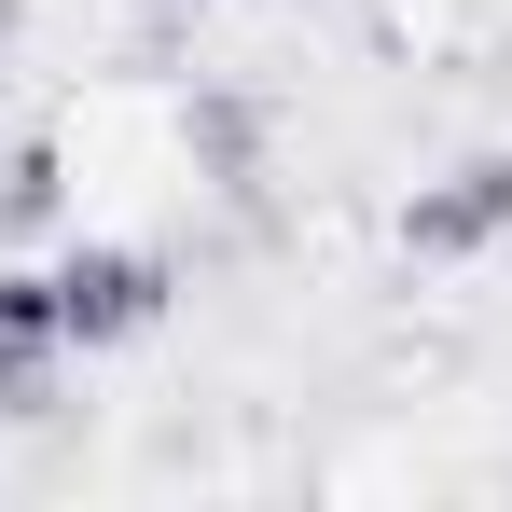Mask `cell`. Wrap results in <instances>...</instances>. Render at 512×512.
<instances>
[{
    "label": "cell",
    "instance_id": "cell-7",
    "mask_svg": "<svg viewBox=\"0 0 512 512\" xmlns=\"http://www.w3.org/2000/svg\"><path fill=\"white\" fill-rule=\"evenodd\" d=\"M153 14H208V0H153Z\"/></svg>",
    "mask_w": 512,
    "mask_h": 512
},
{
    "label": "cell",
    "instance_id": "cell-6",
    "mask_svg": "<svg viewBox=\"0 0 512 512\" xmlns=\"http://www.w3.org/2000/svg\"><path fill=\"white\" fill-rule=\"evenodd\" d=\"M14 28H28V0H0V42H14Z\"/></svg>",
    "mask_w": 512,
    "mask_h": 512
},
{
    "label": "cell",
    "instance_id": "cell-3",
    "mask_svg": "<svg viewBox=\"0 0 512 512\" xmlns=\"http://www.w3.org/2000/svg\"><path fill=\"white\" fill-rule=\"evenodd\" d=\"M70 374V333H56V277L42 263H0V416H42V388Z\"/></svg>",
    "mask_w": 512,
    "mask_h": 512
},
{
    "label": "cell",
    "instance_id": "cell-4",
    "mask_svg": "<svg viewBox=\"0 0 512 512\" xmlns=\"http://www.w3.org/2000/svg\"><path fill=\"white\" fill-rule=\"evenodd\" d=\"M56 208H70L56 139H0V236H56Z\"/></svg>",
    "mask_w": 512,
    "mask_h": 512
},
{
    "label": "cell",
    "instance_id": "cell-1",
    "mask_svg": "<svg viewBox=\"0 0 512 512\" xmlns=\"http://www.w3.org/2000/svg\"><path fill=\"white\" fill-rule=\"evenodd\" d=\"M42 277H56V333H70V360H111V346L167 333V305H180L167 250H139V236H70Z\"/></svg>",
    "mask_w": 512,
    "mask_h": 512
},
{
    "label": "cell",
    "instance_id": "cell-5",
    "mask_svg": "<svg viewBox=\"0 0 512 512\" xmlns=\"http://www.w3.org/2000/svg\"><path fill=\"white\" fill-rule=\"evenodd\" d=\"M194 153H208V180H250V167H263V111H236V97H194Z\"/></svg>",
    "mask_w": 512,
    "mask_h": 512
},
{
    "label": "cell",
    "instance_id": "cell-2",
    "mask_svg": "<svg viewBox=\"0 0 512 512\" xmlns=\"http://www.w3.org/2000/svg\"><path fill=\"white\" fill-rule=\"evenodd\" d=\"M402 250L416 263H485L512 250V153H471V167H443L402 194Z\"/></svg>",
    "mask_w": 512,
    "mask_h": 512
}]
</instances>
